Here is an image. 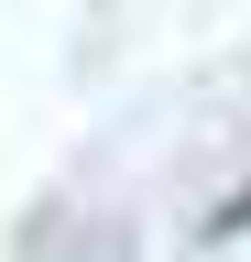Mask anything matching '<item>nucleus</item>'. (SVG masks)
Masks as SVG:
<instances>
[{
	"label": "nucleus",
	"instance_id": "f257e3e1",
	"mask_svg": "<svg viewBox=\"0 0 251 262\" xmlns=\"http://www.w3.org/2000/svg\"><path fill=\"white\" fill-rule=\"evenodd\" d=\"M230 229H251V186H240V196H230V208H218V219H208V241H230Z\"/></svg>",
	"mask_w": 251,
	"mask_h": 262
}]
</instances>
